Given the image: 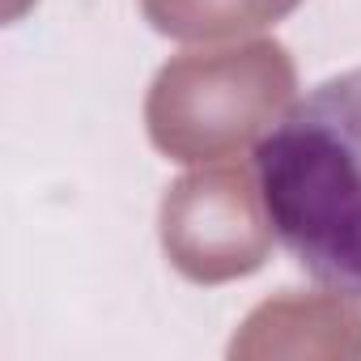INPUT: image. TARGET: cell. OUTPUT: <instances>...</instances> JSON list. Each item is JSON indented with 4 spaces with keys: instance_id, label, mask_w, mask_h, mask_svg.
<instances>
[{
    "instance_id": "3957f363",
    "label": "cell",
    "mask_w": 361,
    "mask_h": 361,
    "mask_svg": "<svg viewBox=\"0 0 361 361\" xmlns=\"http://www.w3.org/2000/svg\"><path fill=\"white\" fill-rule=\"evenodd\" d=\"M161 238L170 259L196 281L251 272L268 251L243 170H204L174 183L161 209Z\"/></svg>"
},
{
    "instance_id": "277c9868",
    "label": "cell",
    "mask_w": 361,
    "mask_h": 361,
    "mask_svg": "<svg viewBox=\"0 0 361 361\" xmlns=\"http://www.w3.org/2000/svg\"><path fill=\"white\" fill-rule=\"evenodd\" d=\"M298 0H145V13L157 30L178 39H209L230 30H255L285 18Z\"/></svg>"
},
{
    "instance_id": "6da1fadb",
    "label": "cell",
    "mask_w": 361,
    "mask_h": 361,
    "mask_svg": "<svg viewBox=\"0 0 361 361\" xmlns=\"http://www.w3.org/2000/svg\"><path fill=\"white\" fill-rule=\"evenodd\" d=\"M276 238L323 285L361 298V68L314 85L255 149Z\"/></svg>"
},
{
    "instance_id": "7a4b0ae2",
    "label": "cell",
    "mask_w": 361,
    "mask_h": 361,
    "mask_svg": "<svg viewBox=\"0 0 361 361\" xmlns=\"http://www.w3.org/2000/svg\"><path fill=\"white\" fill-rule=\"evenodd\" d=\"M293 90V68L276 43L188 56L149 94V132L174 157H221L251 140Z\"/></svg>"
}]
</instances>
